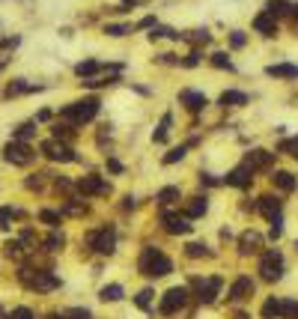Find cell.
Segmentation results:
<instances>
[{"label":"cell","instance_id":"cell-27","mask_svg":"<svg viewBox=\"0 0 298 319\" xmlns=\"http://www.w3.org/2000/svg\"><path fill=\"white\" fill-rule=\"evenodd\" d=\"M99 63L96 60H84V63H78V66H74V75H78V78H90V75H96L99 72Z\"/></svg>","mask_w":298,"mask_h":319},{"label":"cell","instance_id":"cell-44","mask_svg":"<svg viewBox=\"0 0 298 319\" xmlns=\"http://www.w3.org/2000/svg\"><path fill=\"white\" fill-rule=\"evenodd\" d=\"M280 233H283V221H280V215H277V218H272V230H269V236H272V239H280Z\"/></svg>","mask_w":298,"mask_h":319},{"label":"cell","instance_id":"cell-8","mask_svg":"<svg viewBox=\"0 0 298 319\" xmlns=\"http://www.w3.org/2000/svg\"><path fill=\"white\" fill-rule=\"evenodd\" d=\"M78 191L81 194H110V185L96 173H87L84 179H78Z\"/></svg>","mask_w":298,"mask_h":319},{"label":"cell","instance_id":"cell-4","mask_svg":"<svg viewBox=\"0 0 298 319\" xmlns=\"http://www.w3.org/2000/svg\"><path fill=\"white\" fill-rule=\"evenodd\" d=\"M185 304H188V290L185 287H173V290H167L164 293V298H161V313L164 316H173V313H179Z\"/></svg>","mask_w":298,"mask_h":319},{"label":"cell","instance_id":"cell-58","mask_svg":"<svg viewBox=\"0 0 298 319\" xmlns=\"http://www.w3.org/2000/svg\"><path fill=\"white\" fill-rule=\"evenodd\" d=\"M295 251H298V242H295Z\"/></svg>","mask_w":298,"mask_h":319},{"label":"cell","instance_id":"cell-9","mask_svg":"<svg viewBox=\"0 0 298 319\" xmlns=\"http://www.w3.org/2000/svg\"><path fill=\"white\" fill-rule=\"evenodd\" d=\"M161 221H164V230H167L170 236H185V233H188V230H191V224H188V218H185V215H170V212H167V209L161 212Z\"/></svg>","mask_w":298,"mask_h":319},{"label":"cell","instance_id":"cell-51","mask_svg":"<svg viewBox=\"0 0 298 319\" xmlns=\"http://www.w3.org/2000/svg\"><path fill=\"white\" fill-rule=\"evenodd\" d=\"M36 120H39V123H48V120H51V111H39V114H36Z\"/></svg>","mask_w":298,"mask_h":319},{"label":"cell","instance_id":"cell-6","mask_svg":"<svg viewBox=\"0 0 298 319\" xmlns=\"http://www.w3.org/2000/svg\"><path fill=\"white\" fill-rule=\"evenodd\" d=\"M51 161H60V164H69V161H74L78 155H74V149L72 147H66V144H57V140H45V144L39 147Z\"/></svg>","mask_w":298,"mask_h":319},{"label":"cell","instance_id":"cell-21","mask_svg":"<svg viewBox=\"0 0 298 319\" xmlns=\"http://www.w3.org/2000/svg\"><path fill=\"white\" fill-rule=\"evenodd\" d=\"M206 209H209V203H206V197H191V203L185 206V218H200V215H206Z\"/></svg>","mask_w":298,"mask_h":319},{"label":"cell","instance_id":"cell-40","mask_svg":"<svg viewBox=\"0 0 298 319\" xmlns=\"http://www.w3.org/2000/svg\"><path fill=\"white\" fill-rule=\"evenodd\" d=\"M3 254H6L9 260H18V257H21V242H12V239H9V242L3 245Z\"/></svg>","mask_w":298,"mask_h":319},{"label":"cell","instance_id":"cell-23","mask_svg":"<svg viewBox=\"0 0 298 319\" xmlns=\"http://www.w3.org/2000/svg\"><path fill=\"white\" fill-rule=\"evenodd\" d=\"M266 12L274 15V18H280V15H286V12H292V3H289V0H269V3H266Z\"/></svg>","mask_w":298,"mask_h":319},{"label":"cell","instance_id":"cell-30","mask_svg":"<svg viewBox=\"0 0 298 319\" xmlns=\"http://www.w3.org/2000/svg\"><path fill=\"white\" fill-rule=\"evenodd\" d=\"M39 221L57 230V227H60V212H54V209H42V212H39Z\"/></svg>","mask_w":298,"mask_h":319},{"label":"cell","instance_id":"cell-16","mask_svg":"<svg viewBox=\"0 0 298 319\" xmlns=\"http://www.w3.org/2000/svg\"><path fill=\"white\" fill-rule=\"evenodd\" d=\"M253 30L263 33V36H274V33H277V18L269 15V12H259V15L253 18Z\"/></svg>","mask_w":298,"mask_h":319},{"label":"cell","instance_id":"cell-19","mask_svg":"<svg viewBox=\"0 0 298 319\" xmlns=\"http://www.w3.org/2000/svg\"><path fill=\"white\" fill-rule=\"evenodd\" d=\"M259 245H263V236L253 233V230H248V233H242V239H239V251H242V254H253V251H259Z\"/></svg>","mask_w":298,"mask_h":319},{"label":"cell","instance_id":"cell-42","mask_svg":"<svg viewBox=\"0 0 298 319\" xmlns=\"http://www.w3.org/2000/svg\"><path fill=\"white\" fill-rule=\"evenodd\" d=\"M66 319H93V313L87 307H72V310H66Z\"/></svg>","mask_w":298,"mask_h":319},{"label":"cell","instance_id":"cell-37","mask_svg":"<svg viewBox=\"0 0 298 319\" xmlns=\"http://www.w3.org/2000/svg\"><path fill=\"white\" fill-rule=\"evenodd\" d=\"M280 319H298V301H283Z\"/></svg>","mask_w":298,"mask_h":319},{"label":"cell","instance_id":"cell-31","mask_svg":"<svg viewBox=\"0 0 298 319\" xmlns=\"http://www.w3.org/2000/svg\"><path fill=\"white\" fill-rule=\"evenodd\" d=\"M182 39H185V42H194V45H200V42L206 45V42H209L212 36H209V30H191V33H185Z\"/></svg>","mask_w":298,"mask_h":319},{"label":"cell","instance_id":"cell-34","mask_svg":"<svg viewBox=\"0 0 298 319\" xmlns=\"http://www.w3.org/2000/svg\"><path fill=\"white\" fill-rule=\"evenodd\" d=\"M185 254H188V257H194V260H197V257H209L212 251H209L206 245H200V242H191L188 247H185Z\"/></svg>","mask_w":298,"mask_h":319},{"label":"cell","instance_id":"cell-55","mask_svg":"<svg viewBox=\"0 0 298 319\" xmlns=\"http://www.w3.org/2000/svg\"><path fill=\"white\" fill-rule=\"evenodd\" d=\"M48 319H66V313H63V316H60V313H51Z\"/></svg>","mask_w":298,"mask_h":319},{"label":"cell","instance_id":"cell-28","mask_svg":"<svg viewBox=\"0 0 298 319\" xmlns=\"http://www.w3.org/2000/svg\"><path fill=\"white\" fill-rule=\"evenodd\" d=\"M170 123H173V117H170V114H164V117H161V125H158V131H152V140H155V144H164V140H167Z\"/></svg>","mask_w":298,"mask_h":319},{"label":"cell","instance_id":"cell-14","mask_svg":"<svg viewBox=\"0 0 298 319\" xmlns=\"http://www.w3.org/2000/svg\"><path fill=\"white\" fill-rule=\"evenodd\" d=\"M250 295H253V280H250L248 274L236 277L233 287H230V298H233V301H245V298H250Z\"/></svg>","mask_w":298,"mask_h":319},{"label":"cell","instance_id":"cell-50","mask_svg":"<svg viewBox=\"0 0 298 319\" xmlns=\"http://www.w3.org/2000/svg\"><path fill=\"white\" fill-rule=\"evenodd\" d=\"M200 182H203V185H209V188H212V185H218V179H215V176H209V173H200Z\"/></svg>","mask_w":298,"mask_h":319},{"label":"cell","instance_id":"cell-17","mask_svg":"<svg viewBox=\"0 0 298 319\" xmlns=\"http://www.w3.org/2000/svg\"><path fill=\"white\" fill-rule=\"evenodd\" d=\"M256 212H263V215L272 221V218H277V215H280V200H277V197H272V194L259 197V203H256Z\"/></svg>","mask_w":298,"mask_h":319},{"label":"cell","instance_id":"cell-5","mask_svg":"<svg viewBox=\"0 0 298 319\" xmlns=\"http://www.w3.org/2000/svg\"><path fill=\"white\" fill-rule=\"evenodd\" d=\"M33 155H36V152H33L27 144H21V140H12V144H6V147H3V161L18 164V167L30 164V161H33Z\"/></svg>","mask_w":298,"mask_h":319},{"label":"cell","instance_id":"cell-1","mask_svg":"<svg viewBox=\"0 0 298 319\" xmlns=\"http://www.w3.org/2000/svg\"><path fill=\"white\" fill-rule=\"evenodd\" d=\"M99 108H101V101H99L96 96H87V98H81V101L63 104V108H60V117H63L69 125H84V123L96 120Z\"/></svg>","mask_w":298,"mask_h":319},{"label":"cell","instance_id":"cell-46","mask_svg":"<svg viewBox=\"0 0 298 319\" xmlns=\"http://www.w3.org/2000/svg\"><path fill=\"white\" fill-rule=\"evenodd\" d=\"M54 137H72V128H69V125H60V123H57V125H54Z\"/></svg>","mask_w":298,"mask_h":319},{"label":"cell","instance_id":"cell-53","mask_svg":"<svg viewBox=\"0 0 298 319\" xmlns=\"http://www.w3.org/2000/svg\"><path fill=\"white\" fill-rule=\"evenodd\" d=\"M123 209H134V197H131V194L125 197V203H123Z\"/></svg>","mask_w":298,"mask_h":319},{"label":"cell","instance_id":"cell-41","mask_svg":"<svg viewBox=\"0 0 298 319\" xmlns=\"http://www.w3.org/2000/svg\"><path fill=\"white\" fill-rule=\"evenodd\" d=\"M6 319H36V313L30 307H15L12 313H6Z\"/></svg>","mask_w":298,"mask_h":319},{"label":"cell","instance_id":"cell-20","mask_svg":"<svg viewBox=\"0 0 298 319\" xmlns=\"http://www.w3.org/2000/svg\"><path fill=\"white\" fill-rule=\"evenodd\" d=\"M266 75H272V78H298V66H292V63H272L266 69Z\"/></svg>","mask_w":298,"mask_h":319},{"label":"cell","instance_id":"cell-36","mask_svg":"<svg viewBox=\"0 0 298 319\" xmlns=\"http://www.w3.org/2000/svg\"><path fill=\"white\" fill-rule=\"evenodd\" d=\"M152 295H155L152 290H143V293H137V298H134V301H137V307H140V310H149V307H152Z\"/></svg>","mask_w":298,"mask_h":319},{"label":"cell","instance_id":"cell-25","mask_svg":"<svg viewBox=\"0 0 298 319\" xmlns=\"http://www.w3.org/2000/svg\"><path fill=\"white\" fill-rule=\"evenodd\" d=\"M155 200H158L161 206H170V203H176V200H179V188H176V185H164V188L158 191V197H155Z\"/></svg>","mask_w":298,"mask_h":319},{"label":"cell","instance_id":"cell-47","mask_svg":"<svg viewBox=\"0 0 298 319\" xmlns=\"http://www.w3.org/2000/svg\"><path fill=\"white\" fill-rule=\"evenodd\" d=\"M66 212H72V215H84L87 206H81V203H69V206H66Z\"/></svg>","mask_w":298,"mask_h":319},{"label":"cell","instance_id":"cell-13","mask_svg":"<svg viewBox=\"0 0 298 319\" xmlns=\"http://www.w3.org/2000/svg\"><path fill=\"white\" fill-rule=\"evenodd\" d=\"M197 298L200 301H206V304H212L215 301V295H218V290L224 287V280L221 277H209V280H197Z\"/></svg>","mask_w":298,"mask_h":319},{"label":"cell","instance_id":"cell-54","mask_svg":"<svg viewBox=\"0 0 298 319\" xmlns=\"http://www.w3.org/2000/svg\"><path fill=\"white\" fill-rule=\"evenodd\" d=\"M289 149H292V155L298 158V137H295V140H292V144H289Z\"/></svg>","mask_w":298,"mask_h":319},{"label":"cell","instance_id":"cell-15","mask_svg":"<svg viewBox=\"0 0 298 319\" xmlns=\"http://www.w3.org/2000/svg\"><path fill=\"white\" fill-rule=\"evenodd\" d=\"M179 101H182L188 111H194V114L203 111L206 104H209V98H206L203 93H197V90H182V93H179Z\"/></svg>","mask_w":298,"mask_h":319},{"label":"cell","instance_id":"cell-35","mask_svg":"<svg viewBox=\"0 0 298 319\" xmlns=\"http://www.w3.org/2000/svg\"><path fill=\"white\" fill-rule=\"evenodd\" d=\"M185 149H188V147H173V149H170L161 161H164V164H176V161H182V158H185Z\"/></svg>","mask_w":298,"mask_h":319},{"label":"cell","instance_id":"cell-57","mask_svg":"<svg viewBox=\"0 0 298 319\" xmlns=\"http://www.w3.org/2000/svg\"><path fill=\"white\" fill-rule=\"evenodd\" d=\"M0 319H6V316H3V313H0Z\"/></svg>","mask_w":298,"mask_h":319},{"label":"cell","instance_id":"cell-7","mask_svg":"<svg viewBox=\"0 0 298 319\" xmlns=\"http://www.w3.org/2000/svg\"><path fill=\"white\" fill-rule=\"evenodd\" d=\"M93 251H99V254H104V257H110L117 251V230L114 227H104V230H99L96 233V247Z\"/></svg>","mask_w":298,"mask_h":319},{"label":"cell","instance_id":"cell-38","mask_svg":"<svg viewBox=\"0 0 298 319\" xmlns=\"http://www.w3.org/2000/svg\"><path fill=\"white\" fill-rule=\"evenodd\" d=\"M212 66H215V69H233L230 57L224 54V51H215V54H212Z\"/></svg>","mask_w":298,"mask_h":319},{"label":"cell","instance_id":"cell-43","mask_svg":"<svg viewBox=\"0 0 298 319\" xmlns=\"http://www.w3.org/2000/svg\"><path fill=\"white\" fill-rule=\"evenodd\" d=\"M230 45H233V48H245V45H248V36H245L242 30H233V33H230Z\"/></svg>","mask_w":298,"mask_h":319},{"label":"cell","instance_id":"cell-22","mask_svg":"<svg viewBox=\"0 0 298 319\" xmlns=\"http://www.w3.org/2000/svg\"><path fill=\"white\" fill-rule=\"evenodd\" d=\"M272 182H274L280 191H295V185H298V182H295V176H292L289 170H277V173L272 176Z\"/></svg>","mask_w":298,"mask_h":319},{"label":"cell","instance_id":"cell-24","mask_svg":"<svg viewBox=\"0 0 298 319\" xmlns=\"http://www.w3.org/2000/svg\"><path fill=\"white\" fill-rule=\"evenodd\" d=\"M99 298L101 301H120L123 298V287H120V283H107V287H101Z\"/></svg>","mask_w":298,"mask_h":319},{"label":"cell","instance_id":"cell-12","mask_svg":"<svg viewBox=\"0 0 298 319\" xmlns=\"http://www.w3.org/2000/svg\"><path fill=\"white\" fill-rule=\"evenodd\" d=\"M250 182H253V170L248 164H239L236 170L227 173V185H233V188H248Z\"/></svg>","mask_w":298,"mask_h":319},{"label":"cell","instance_id":"cell-52","mask_svg":"<svg viewBox=\"0 0 298 319\" xmlns=\"http://www.w3.org/2000/svg\"><path fill=\"white\" fill-rule=\"evenodd\" d=\"M18 42H21V39H18V36H12V39H6V42H3V48H15Z\"/></svg>","mask_w":298,"mask_h":319},{"label":"cell","instance_id":"cell-18","mask_svg":"<svg viewBox=\"0 0 298 319\" xmlns=\"http://www.w3.org/2000/svg\"><path fill=\"white\" fill-rule=\"evenodd\" d=\"M221 108H239V104H248V93H239V90H224L221 98H218Z\"/></svg>","mask_w":298,"mask_h":319},{"label":"cell","instance_id":"cell-33","mask_svg":"<svg viewBox=\"0 0 298 319\" xmlns=\"http://www.w3.org/2000/svg\"><path fill=\"white\" fill-rule=\"evenodd\" d=\"M104 33L114 36V39H120V36H125V33H131V27L128 24H104Z\"/></svg>","mask_w":298,"mask_h":319},{"label":"cell","instance_id":"cell-26","mask_svg":"<svg viewBox=\"0 0 298 319\" xmlns=\"http://www.w3.org/2000/svg\"><path fill=\"white\" fill-rule=\"evenodd\" d=\"M280 307H283L280 298H269L263 304V319H280Z\"/></svg>","mask_w":298,"mask_h":319},{"label":"cell","instance_id":"cell-45","mask_svg":"<svg viewBox=\"0 0 298 319\" xmlns=\"http://www.w3.org/2000/svg\"><path fill=\"white\" fill-rule=\"evenodd\" d=\"M200 57H203L200 51H191L188 57H185V60H182V66H188V69H191V66H197V63H200Z\"/></svg>","mask_w":298,"mask_h":319},{"label":"cell","instance_id":"cell-29","mask_svg":"<svg viewBox=\"0 0 298 319\" xmlns=\"http://www.w3.org/2000/svg\"><path fill=\"white\" fill-rule=\"evenodd\" d=\"M27 90H33V87H30L24 78H18V81H12V84L6 87V93H3V96H6V98H12V96H21V93H27Z\"/></svg>","mask_w":298,"mask_h":319},{"label":"cell","instance_id":"cell-56","mask_svg":"<svg viewBox=\"0 0 298 319\" xmlns=\"http://www.w3.org/2000/svg\"><path fill=\"white\" fill-rule=\"evenodd\" d=\"M292 15H295V18H298V3H295V6H292Z\"/></svg>","mask_w":298,"mask_h":319},{"label":"cell","instance_id":"cell-3","mask_svg":"<svg viewBox=\"0 0 298 319\" xmlns=\"http://www.w3.org/2000/svg\"><path fill=\"white\" fill-rule=\"evenodd\" d=\"M259 277L269 280V283H274V280L283 277V254L280 251L263 254V260H259Z\"/></svg>","mask_w":298,"mask_h":319},{"label":"cell","instance_id":"cell-2","mask_svg":"<svg viewBox=\"0 0 298 319\" xmlns=\"http://www.w3.org/2000/svg\"><path fill=\"white\" fill-rule=\"evenodd\" d=\"M137 269L146 274V277H164V274H170L173 271V260L170 257H164L158 247H143V254H140V260H137Z\"/></svg>","mask_w":298,"mask_h":319},{"label":"cell","instance_id":"cell-48","mask_svg":"<svg viewBox=\"0 0 298 319\" xmlns=\"http://www.w3.org/2000/svg\"><path fill=\"white\" fill-rule=\"evenodd\" d=\"M146 27H155V18H152V15H146V18L137 21V30H146Z\"/></svg>","mask_w":298,"mask_h":319},{"label":"cell","instance_id":"cell-32","mask_svg":"<svg viewBox=\"0 0 298 319\" xmlns=\"http://www.w3.org/2000/svg\"><path fill=\"white\" fill-rule=\"evenodd\" d=\"M33 134H36V123H24V125L15 128V140H21V144H24V140H30Z\"/></svg>","mask_w":298,"mask_h":319},{"label":"cell","instance_id":"cell-11","mask_svg":"<svg viewBox=\"0 0 298 319\" xmlns=\"http://www.w3.org/2000/svg\"><path fill=\"white\" fill-rule=\"evenodd\" d=\"M57 287H60V277L51 274V271H36L33 274V283H30V290H36V293H51Z\"/></svg>","mask_w":298,"mask_h":319},{"label":"cell","instance_id":"cell-49","mask_svg":"<svg viewBox=\"0 0 298 319\" xmlns=\"http://www.w3.org/2000/svg\"><path fill=\"white\" fill-rule=\"evenodd\" d=\"M107 170H110V173H123V164H120L117 158H107Z\"/></svg>","mask_w":298,"mask_h":319},{"label":"cell","instance_id":"cell-39","mask_svg":"<svg viewBox=\"0 0 298 319\" xmlns=\"http://www.w3.org/2000/svg\"><path fill=\"white\" fill-rule=\"evenodd\" d=\"M63 233H51L48 239H45V251H60V247H63Z\"/></svg>","mask_w":298,"mask_h":319},{"label":"cell","instance_id":"cell-10","mask_svg":"<svg viewBox=\"0 0 298 319\" xmlns=\"http://www.w3.org/2000/svg\"><path fill=\"white\" fill-rule=\"evenodd\" d=\"M272 161H274V152H269V149H250L245 155V164L250 170H266V167H272Z\"/></svg>","mask_w":298,"mask_h":319}]
</instances>
